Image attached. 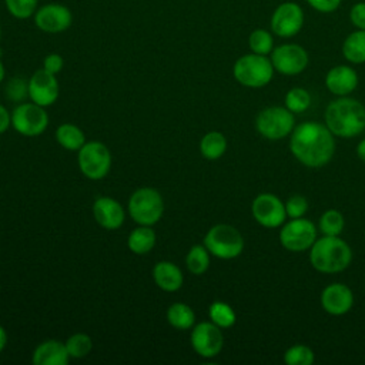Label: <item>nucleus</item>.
<instances>
[{
	"mask_svg": "<svg viewBox=\"0 0 365 365\" xmlns=\"http://www.w3.org/2000/svg\"><path fill=\"white\" fill-rule=\"evenodd\" d=\"M289 150L301 164L311 168L322 167L334 155V134L325 124L317 121L301 123L291 133Z\"/></svg>",
	"mask_w": 365,
	"mask_h": 365,
	"instance_id": "obj_1",
	"label": "nucleus"
},
{
	"mask_svg": "<svg viewBox=\"0 0 365 365\" xmlns=\"http://www.w3.org/2000/svg\"><path fill=\"white\" fill-rule=\"evenodd\" d=\"M324 118L334 135L351 138L365 128V107L358 100L342 96L328 104Z\"/></svg>",
	"mask_w": 365,
	"mask_h": 365,
	"instance_id": "obj_2",
	"label": "nucleus"
},
{
	"mask_svg": "<svg viewBox=\"0 0 365 365\" xmlns=\"http://www.w3.org/2000/svg\"><path fill=\"white\" fill-rule=\"evenodd\" d=\"M309 250V261L312 267L324 274L344 271L352 259L349 245L338 235H324L317 238Z\"/></svg>",
	"mask_w": 365,
	"mask_h": 365,
	"instance_id": "obj_3",
	"label": "nucleus"
},
{
	"mask_svg": "<svg viewBox=\"0 0 365 365\" xmlns=\"http://www.w3.org/2000/svg\"><path fill=\"white\" fill-rule=\"evenodd\" d=\"M234 78L251 88H259L267 86L274 76V66L271 63V58L262 54H244L241 56L232 67Z\"/></svg>",
	"mask_w": 365,
	"mask_h": 365,
	"instance_id": "obj_4",
	"label": "nucleus"
},
{
	"mask_svg": "<svg viewBox=\"0 0 365 365\" xmlns=\"http://www.w3.org/2000/svg\"><path fill=\"white\" fill-rule=\"evenodd\" d=\"M204 245L214 257L231 259L242 252L244 238L241 232L232 225L217 224L211 227L205 234Z\"/></svg>",
	"mask_w": 365,
	"mask_h": 365,
	"instance_id": "obj_5",
	"label": "nucleus"
},
{
	"mask_svg": "<svg viewBox=\"0 0 365 365\" xmlns=\"http://www.w3.org/2000/svg\"><path fill=\"white\" fill-rule=\"evenodd\" d=\"M128 211L133 220L140 225H153L164 212L163 197L154 188H138L128 200Z\"/></svg>",
	"mask_w": 365,
	"mask_h": 365,
	"instance_id": "obj_6",
	"label": "nucleus"
},
{
	"mask_svg": "<svg viewBox=\"0 0 365 365\" xmlns=\"http://www.w3.org/2000/svg\"><path fill=\"white\" fill-rule=\"evenodd\" d=\"M257 131L268 140H282L295 127V117L287 107H267L255 118Z\"/></svg>",
	"mask_w": 365,
	"mask_h": 365,
	"instance_id": "obj_7",
	"label": "nucleus"
},
{
	"mask_svg": "<svg viewBox=\"0 0 365 365\" xmlns=\"http://www.w3.org/2000/svg\"><path fill=\"white\" fill-rule=\"evenodd\" d=\"M80 171L90 180H100L107 175L111 167V154L100 141H88L78 150Z\"/></svg>",
	"mask_w": 365,
	"mask_h": 365,
	"instance_id": "obj_8",
	"label": "nucleus"
},
{
	"mask_svg": "<svg viewBox=\"0 0 365 365\" xmlns=\"http://www.w3.org/2000/svg\"><path fill=\"white\" fill-rule=\"evenodd\" d=\"M317 240V228L314 222L301 217L291 218V221L282 224L279 231L281 245L291 252H301L312 247Z\"/></svg>",
	"mask_w": 365,
	"mask_h": 365,
	"instance_id": "obj_9",
	"label": "nucleus"
},
{
	"mask_svg": "<svg viewBox=\"0 0 365 365\" xmlns=\"http://www.w3.org/2000/svg\"><path fill=\"white\" fill-rule=\"evenodd\" d=\"M48 124L46 110L36 103H21L11 113L13 128L27 137L40 135Z\"/></svg>",
	"mask_w": 365,
	"mask_h": 365,
	"instance_id": "obj_10",
	"label": "nucleus"
},
{
	"mask_svg": "<svg viewBox=\"0 0 365 365\" xmlns=\"http://www.w3.org/2000/svg\"><path fill=\"white\" fill-rule=\"evenodd\" d=\"M309 57L307 50L295 43H285L271 51L274 70L285 76H297L308 66Z\"/></svg>",
	"mask_w": 365,
	"mask_h": 365,
	"instance_id": "obj_11",
	"label": "nucleus"
},
{
	"mask_svg": "<svg viewBox=\"0 0 365 365\" xmlns=\"http://www.w3.org/2000/svg\"><path fill=\"white\" fill-rule=\"evenodd\" d=\"M255 221L265 228H277L285 222V204L271 192L258 194L251 205Z\"/></svg>",
	"mask_w": 365,
	"mask_h": 365,
	"instance_id": "obj_12",
	"label": "nucleus"
},
{
	"mask_svg": "<svg viewBox=\"0 0 365 365\" xmlns=\"http://www.w3.org/2000/svg\"><path fill=\"white\" fill-rule=\"evenodd\" d=\"M271 31L278 37H292L298 34L304 26V11L294 1H284L274 10L271 16Z\"/></svg>",
	"mask_w": 365,
	"mask_h": 365,
	"instance_id": "obj_13",
	"label": "nucleus"
},
{
	"mask_svg": "<svg viewBox=\"0 0 365 365\" xmlns=\"http://www.w3.org/2000/svg\"><path fill=\"white\" fill-rule=\"evenodd\" d=\"M73 23L71 10L60 3H47L37 7L34 24L44 33L56 34L66 31Z\"/></svg>",
	"mask_w": 365,
	"mask_h": 365,
	"instance_id": "obj_14",
	"label": "nucleus"
},
{
	"mask_svg": "<svg viewBox=\"0 0 365 365\" xmlns=\"http://www.w3.org/2000/svg\"><path fill=\"white\" fill-rule=\"evenodd\" d=\"M191 345L200 356H217L224 345V336L220 327L214 322H200L191 332Z\"/></svg>",
	"mask_w": 365,
	"mask_h": 365,
	"instance_id": "obj_15",
	"label": "nucleus"
},
{
	"mask_svg": "<svg viewBox=\"0 0 365 365\" xmlns=\"http://www.w3.org/2000/svg\"><path fill=\"white\" fill-rule=\"evenodd\" d=\"M29 97L33 103L47 107L51 106L58 97V83L56 74L37 70L29 80Z\"/></svg>",
	"mask_w": 365,
	"mask_h": 365,
	"instance_id": "obj_16",
	"label": "nucleus"
},
{
	"mask_svg": "<svg viewBox=\"0 0 365 365\" xmlns=\"http://www.w3.org/2000/svg\"><path fill=\"white\" fill-rule=\"evenodd\" d=\"M354 304V294L351 288L341 282L327 285L321 294V305L331 315L346 314Z\"/></svg>",
	"mask_w": 365,
	"mask_h": 365,
	"instance_id": "obj_17",
	"label": "nucleus"
},
{
	"mask_svg": "<svg viewBox=\"0 0 365 365\" xmlns=\"http://www.w3.org/2000/svg\"><path fill=\"white\" fill-rule=\"evenodd\" d=\"M327 88L335 96H348L358 86V74L356 71L345 64H339L332 67L325 76Z\"/></svg>",
	"mask_w": 365,
	"mask_h": 365,
	"instance_id": "obj_18",
	"label": "nucleus"
},
{
	"mask_svg": "<svg viewBox=\"0 0 365 365\" xmlns=\"http://www.w3.org/2000/svg\"><path fill=\"white\" fill-rule=\"evenodd\" d=\"M96 221L106 230H117L124 222V210L118 201L110 197H101L93 204Z\"/></svg>",
	"mask_w": 365,
	"mask_h": 365,
	"instance_id": "obj_19",
	"label": "nucleus"
},
{
	"mask_svg": "<svg viewBox=\"0 0 365 365\" xmlns=\"http://www.w3.org/2000/svg\"><path fill=\"white\" fill-rule=\"evenodd\" d=\"M70 359L66 344L48 339L40 344L33 352L34 365H67Z\"/></svg>",
	"mask_w": 365,
	"mask_h": 365,
	"instance_id": "obj_20",
	"label": "nucleus"
},
{
	"mask_svg": "<svg viewBox=\"0 0 365 365\" xmlns=\"http://www.w3.org/2000/svg\"><path fill=\"white\" fill-rule=\"evenodd\" d=\"M153 278H154L155 284L167 292L177 291L182 285V272H181V269L170 261L157 262L154 269H153Z\"/></svg>",
	"mask_w": 365,
	"mask_h": 365,
	"instance_id": "obj_21",
	"label": "nucleus"
},
{
	"mask_svg": "<svg viewBox=\"0 0 365 365\" xmlns=\"http://www.w3.org/2000/svg\"><path fill=\"white\" fill-rule=\"evenodd\" d=\"M344 57L354 64L365 63V30H355L342 43Z\"/></svg>",
	"mask_w": 365,
	"mask_h": 365,
	"instance_id": "obj_22",
	"label": "nucleus"
},
{
	"mask_svg": "<svg viewBox=\"0 0 365 365\" xmlns=\"http://www.w3.org/2000/svg\"><path fill=\"white\" fill-rule=\"evenodd\" d=\"M128 248L134 254H147L155 245V232L150 225H141L131 231L127 240Z\"/></svg>",
	"mask_w": 365,
	"mask_h": 365,
	"instance_id": "obj_23",
	"label": "nucleus"
},
{
	"mask_svg": "<svg viewBox=\"0 0 365 365\" xmlns=\"http://www.w3.org/2000/svg\"><path fill=\"white\" fill-rule=\"evenodd\" d=\"M56 138L58 144L68 151H78L86 143V137L81 128L70 123L58 125L56 130Z\"/></svg>",
	"mask_w": 365,
	"mask_h": 365,
	"instance_id": "obj_24",
	"label": "nucleus"
},
{
	"mask_svg": "<svg viewBox=\"0 0 365 365\" xmlns=\"http://www.w3.org/2000/svg\"><path fill=\"white\" fill-rule=\"evenodd\" d=\"M227 150V140L222 133L220 131H210L207 133L200 143V151L204 158L207 160H217L220 158Z\"/></svg>",
	"mask_w": 365,
	"mask_h": 365,
	"instance_id": "obj_25",
	"label": "nucleus"
},
{
	"mask_svg": "<svg viewBox=\"0 0 365 365\" xmlns=\"http://www.w3.org/2000/svg\"><path fill=\"white\" fill-rule=\"evenodd\" d=\"M167 319L177 329H188L194 325L195 315L191 307L182 302H174L167 309Z\"/></svg>",
	"mask_w": 365,
	"mask_h": 365,
	"instance_id": "obj_26",
	"label": "nucleus"
},
{
	"mask_svg": "<svg viewBox=\"0 0 365 365\" xmlns=\"http://www.w3.org/2000/svg\"><path fill=\"white\" fill-rule=\"evenodd\" d=\"M187 268L194 275H201L208 269L210 265V252L205 245H194L187 254L185 258Z\"/></svg>",
	"mask_w": 365,
	"mask_h": 365,
	"instance_id": "obj_27",
	"label": "nucleus"
},
{
	"mask_svg": "<svg viewBox=\"0 0 365 365\" xmlns=\"http://www.w3.org/2000/svg\"><path fill=\"white\" fill-rule=\"evenodd\" d=\"M208 315L211 318V322H214L220 328H230L235 324V319H237L234 309L222 301L212 302L210 305Z\"/></svg>",
	"mask_w": 365,
	"mask_h": 365,
	"instance_id": "obj_28",
	"label": "nucleus"
},
{
	"mask_svg": "<svg viewBox=\"0 0 365 365\" xmlns=\"http://www.w3.org/2000/svg\"><path fill=\"white\" fill-rule=\"evenodd\" d=\"M248 46L255 54H271V51L274 50L272 34L264 29H255L248 37Z\"/></svg>",
	"mask_w": 365,
	"mask_h": 365,
	"instance_id": "obj_29",
	"label": "nucleus"
},
{
	"mask_svg": "<svg viewBox=\"0 0 365 365\" xmlns=\"http://www.w3.org/2000/svg\"><path fill=\"white\" fill-rule=\"evenodd\" d=\"M344 217L338 210H328L319 218V231L324 235L336 237L344 230Z\"/></svg>",
	"mask_w": 365,
	"mask_h": 365,
	"instance_id": "obj_30",
	"label": "nucleus"
},
{
	"mask_svg": "<svg viewBox=\"0 0 365 365\" xmlns=\"http://www.w3.org/2000/svg\"><path fill=\"white\" fill-rule=\"evenodd\" d=\"M309 104L311 96L302 87H294L285 94V107L294 114L304 113L309 107Z\"/></svg>",
	"mask_w": 365,
	"mask_h": 365,
	"instance_id": "obj_31",
	"label": "nucleus"
},
{
	"mask_svg": "<svg viewBox=\"0 0 365 365\" xmlns=\"http://www.w3.org/2000/svg\"><path fill=\"white\" fill-rule=\"evenodd\" d=\"M314 359L312 349L302 344L289 346L284 354V361L288 365H312Z\"/></svg>",
	"mask_w": 365,
	"mask_h": 365,
	"instance_id": "obj_32",
	"label": "nucleus"
},
{
	"mask_svg": "<svg viewBox=\"0 0 365 365\" xmlns=\"http://www.w3.org/2000/svg\"><path fill=\"white\" fill-rule=\"evenodd\" d=\"M91 346H93L91 338L83 332L74 334L66 341V348L71 358L86 356L91 351Z\"/></svg>",
	"mask_w": 365,
	"mask_h": 365,
	"instance_id": "obj_33",
	"label": "nucleus"
},
{
	"mask_svg": "<svg viewBox=\"0 0 365 365\" xmlns=\"http://www.w3.org/2000/svg\"><path fill=\"white\" fill-rule=\"evenodd\" d=\"M4 3L7 11L19 20H26L34 16L38 6V0H4Z\"/></svg>",
	"mask_w": 365,
	"mask_h": 365,
	"instance_id": "obj_34",
	"label": "nucleus"
},
{
	"mask_svg": "<svg viewBox=\"0 0 365 365\" xmlns=\"http://www.w3.org/2000/svg\"><path fill=\"white\" fill-rule=\"evenodd\" d=\"M4 96L13 103H21L29 97V81L23 77H13L4 87Z\"/></svg>",
	"mask_w": 365,
	"mask_h": 365,
	"instance_id": "obj_35",
	"label": "nucleus"
},
{
	"mask_svg": "<svg viewBox=\"0 0 365 365\" xmlns=\"http://www.w3.org/2000/svg\"><path fill=\"white\" fill-rule=\"evenodd\" d=\"M308 211V201L304 195H291L285 202V212L288 218H301Z\"/></svg>",
	"mask_w": 365,
	"mask_h": 365,
	"instance_id": "obj_36",
	"label": "nucleus"
},
{
	"mask_svg": "<svg viewBox=\"0 0 365 365\" xmlns=\"http://www.w3.org/2000/svg\"><path fill=\"white\" fill-rule=\"evenodd\" d=\"M349 20L358 30H365V1L355 3L351 7Z\"/></svg>",
	"mask_w": 365,
	"mask_h": 365,
	"instance_id": "obj_37",
	"label": "nucleus"
},
{
	"mask_svg": "<svg viewBox=\"0 0 365 365\" xmlns=\"http://www.w3.org/2000/svg\"><path fill=\"white\" fill-rule=\"evenodd\" d=\"M314 10L319 11V13H332L335 11L342 0H305Z\"/></svg>",
	"mask_w": 365,
	"mask_h": 365,
	"instance_id": "obj_38",
	"label": "nucleus"
},
{
	"mask_svg": "<svg viewBox=\"0 0 365 365\" xmlns=\"http://www.w3.org/2000/svg\"><path fill=\"white\" fill-rule=\"evenodd\" d=\"M63 57L57 53H51L48 56H46L44 61H43V68L51 74H57L61 68H63Z\"/></svg>",
	"mask_w": 365,
	"mask_h": 365,
	"instance_id": "obj_39",
	"label": "nucleus"
},
{
	"mask_svg": "<svg viewBox=\"0 0 365 365\" xmlns=\"http://www.w3.org/2000/svg\"><path fill=\"white\" fill-rule=\"evenodd\" d=\"M10 123H11V115L9 114L6 107L0 104V134L9 128Z\"/></svg>",
	"mask_w": 365,
	"mask_h": 365,
	"instance_id": "obj_40",
	"label": "nucleus"
},
{
	"mask_svg": "<svg viewBox=\"0 0 365 365\" xmlns=\"http://www.w3.org/2000/svg\"><path fill=\"white\" fill-rule=\"evenodd\" d=\"M356 155L359 157V160H362L365 163V138L358 143V145H356Z\"/></svg>",
	"mask_w": 365,
	"mask_h": 365,
	"instance_id": "obj_41",
	"label": "nucleus"
},
{
	"mask_svg": "<svg viewBox=\"0 0 365 365\" xmlns=\"http://www.w3.org/2000/svg\"><path fill=\"white\" fill-rule=\"evenodd\" d=\"M6 344H7V334H6L4 328L0 325V352L4 349Z\"/></svg>",
	"mask_w": 365,
	"mask_h": 365,
	"instance_id": "obj_42",
	"label": "nucleus"
},
{
	"mask_svg": "<svg viewBox=\"0 0 365 365\" xmlns=\"http://www.w3.org/2000/svg\"><path fill=\"white\" fill-rule=\"evenodd\" d=\"M4 74H6L4 66H3V63H1V60H0V83L4 80Z\"/></svg>",
	"mask_w": 365,
	"mask_h": 365,
	"instance_id": "obj_43",
	"label": "nucleus"
},
{
	"mask_svg": "<svg viewBox=\"0 0 365 365\" xmlns=\"http://www.w3.org/2000/svg\"><path fill=\"white\" fill-rule=\"evenodd\" d=\"M0 34H1V31H0Z\"/></svg>",
	"mask_w": 365,
	"mask_h": 365,
	"instance_id": "obj_44",
	"label": "nucleus"
}]
</instances>
